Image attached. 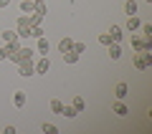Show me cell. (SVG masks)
Masks as SVG:
<instances>
[{
    "instance_id": "7402d4cb",
    "label": "cell",
    "mask_w": 152,
    "mask_h": 134,
    "mask_svg": "<svg viewBox=\"0 0 152 134\" xmlns=\"http://www.w3.org/2000/svg\"><path fill=\"white\" fill-rule=\"evenodd\" d=\"M43 134H58V127H56V124H43Z\"/></svg>"
},
{
    "instance_id": "d6986e66",
    "label": "cell",
    "mask_w": 152,
    "mask_h": 134,
    "mask_svg": "<svg viewBox=\"0 0 152 134\" xmlns=\"http://www.w3.org/2000/svg\"><path fill=\"white\" fill-rule=\"evenodd\" d=\"M3 41H5V43L18 41V33H15V31H3Z\"/></svg>"
},
{
    "instance_id": "4316f807",
    "label": "cell",
    "mask_w": 152,
    "mask_h": 134,
    "mask_svg": "<svg viewBox=\"0 0 152 134\" xmlns=\"http://www.w3.org/2000/svg\"><path fill=\"white\" fill-rule=\"evenodd\" d=\"M99 43H102V46H109V43H112V38H109V33H102V36H99Z\"/></svg>"
},
{
    "instance_id": "1f68e13d",
    "label": "cell",
    "mask_w": 152,
    "mask_h": 134,
    "mask_svg": "<svg viewBox=\"0 0 152 134\" xmlns=\"http://www.w3.org/2000/svg\"><path fill=\"white\" fill-rule=\"evenodd\" d=\"M41 3H46V0H41Z\"/></svg>"
},
{
    "instance_id": "7c38bea8",
    "label": "cell",
    "mask_w": 152,
    "mask_h": 134,
    "mask_svg": "<svg viewBox=\"0 0 152 134\" xmlns=\"http://www.w3.org/2000/svg\"><path fill=\"white\" fill-rule=\"evenodd\" d=\"M127 91H129V89H127L124 81H119V84L114 86V96H117V99H124V96H127Z\"/></svg>"
},
{
    "instance_id": "e0dca14e",
    "label": "cell",
    "mask_w": 152,
    "mask_h": 134,
    "mask_svg": "<svg viewBox=\"0 0 152 134\" xmlns=\"http://www.w3.org/2000/svg\"><path fill=\"white\" fill-rule=\"evenodd\" d=\"M20 13H23V15H31V13H33V0H23V3H20Z\"/></svg>"
},
{
    "instance_id": "277c9868",
    "label": "cell",
    "mask_w": 152,
    "mask_h": 134,
    "mask_svg": "<svg viewBox=\"0 0 152 134\" xmlns=\"http://www.w3.org/2000/svg\"><path fill=\"white\" fill-rule=\"evenodd\" d=\"M33 63H36V74H41V76L51 71V58H48V56H41V58L33 61Z\"/></svg>"
},
{
    "instance_id": "2e32d148",
    "label": "cell",
    "mask_w": 152,
    "mask_h": 134,
    "mask_svg": "<svg viewBox=\"0 0 152 134\" xmlns=\"http://www.w3.org/2000/svg\"><path fill=\"white\" fill-rule=\"evenodd\" d=\"M124 13H127V15H137V3H134V0H127V3H124Z\"/></svg>"
},
{
    "instance_id": "6da1fadb",
    "label": "cell",
    "mask_w": 152,
    "mask_h": 134,
    "mask_svg": "<svg viewBox=\"0 0 152 134\" xmlns=\"http://www.w3.org/2000/svg\"><path fill=\"white\" fill-rule=\"evenodd\" d=\"M152 66V53L150 51H140V53L134 56V68L137 71H147Z\"/></svg>"
},
{
    "instance_id": "9c48e42d",
    "label": "cell",
    "mask_w": 152,
    "mask_h": 134,
    "mask_svg": "<svg viewBox=\"0 0 152 134\" xmlns=\"http://www.w3.org/2000/svg\"><path fill=\"white\" fill-rule=\"evenodd\" d=\"M26 101H28L26 91H15V94H13V104H15V109H23V106H26Z\"/></svg>"
},
{
    "instance_id": "f546056e",
    "label": "cell",
    "mask_w": 152,
    "mask_h": 134,
    "mask_svg": "<svg viewBox=\"0 0 152 134\" xmlns=\"http://www.w3.org/2000/svg\"><path fill=\"white\" fill-rule=\"evenodd\" d=\"M10 5V0H0V8H8Z\"/></svg>"
},
{
    "instance_id": "484cf974",
    "label": "cell",
    "mask_w": 152,
    "mask_h": 134,
    "mask_svg": "<svg viewBox=\"0 0 152 134\" xmlns=\"http://www.w3.org/2000/svg\"><path fill=\"white\" fill-rule=\"evenodd\" d=\"M43 36V28L41 25H31V38H41Z\"/></svg>"
},
{
    "instance_id": "3957f363",
    "label": "cell",
    "mask_w": 152,
    "mask_h": 134,
    "mask_svg": "<svg viewBox=\"0 0 152 134\" xmlns=\"http://www.w3.org/2000/svg\"><path fill=\"white\" fill-rule=\"evenodd\" d=\"M18 74H20L23 79H31V76L36 74V63H33V58L31 61H20V63H18Z\"/></svg>"
},
{
    "instance_id": "9a60e30c",
    "label": "cell",
    "mask_w": 152,
    "mask_h": 134,
    "mask_svg": "<svg viewBox=\"0 0 152 134\" xmlns=\"http://www.w3.org/2000/svg\"><path fill=\"white\" fill-rule=\"evenodd\" d=\"M71 106H74L76 111H84V109H86V104H84L81 96H74V99H71Z\"/></svg>"
},
{
    "instance_id": "603a6c76",
    "label": "cell",
    "mask_w": 152,
    "mask_h": 134,
    "mask_svg": "<svg viewBox=\"0 0 152 134\" xmlns=\"http://www.w3.org/2000/svg\"><path fill=\"white\" fill-rule=\"evenodd\" d=\"M71 51H74V53H79V56H81L84 51H86V43H81V41H79V43H74V46H71Z\"/></svg>"
},
{
    "instance_id": "5bb4252c",
    "label": "cell",
    "mask_w": 152,
    "mask_h": 134,
    "mask_svg": "<svg viewBox=\"0 0 152 134\" xmlns=\"http://www.w3.org/2000/svg\"><path fill=\"white\" fill-rule=\"evenodd\" d=\"M76 61H79V53H74V51H66V53H64V63H69V66H74Z\"/></svg>"
},
{
    "instance_id": "5b68a950",
    "label": "cell",
    "mask_w": 152,
    "mask_h": 134,
    "mask_svg": "<svg viewBox=\"0 0 152 134\" xmlns=\"http://www.w3.org/2000/svg\"><path fill=\"white\" fill-rule=\"evenodd\" d=\"M38 41V46H36V53H41V56H48V51H51V43H48V38L46 36H41V38H36Z\"/></svg>"
},
{
    "instance_id": "4fadbf2b",
    "label": "cell",
    "mask_w": 152,
    "mask_h": 134,
    "mask_svg": "<svg viewBox=\"0 0 152 134\" xmlns=\"http://www.w3.org/2000/svg\"><path fill=\"white\" fill-rule=\"evenodd\" d=\"M71 46H74V41H71V38H61V41H58V51H61V53L71 51Z\"/></svg>"
},
{
    "instance_id": "44dd1931",
    "label": "cell",
    "mask_w": 152,
    "mask_h": 134,
    "mask_svg": "<svg viewBox=\"0 0 152 134\" xmlns=\"http://www.w3.org/2000/svg\"><path fill=\"white\" fill-rule=\"evenodd\" d=\"M61 109H64V104H61L58 99H51V111H53V114H61Z\"/></svg>"
},
{
    "instance_id": "f1b7e54d",
    "label": "cell",
    "mask_w": 152,
    "mask_h": 134,
    "mask_svg": "<svg viewBox=\"0 0 152 134\" xmlns=\"http://www.w3.org/2000/svg\"><path fill=\"white\" fill-rule=\"evenodd\" d=\"M8 58V53H5V46H3V48H0V61H5Z\"/></svg>"
},
{
    "instance_id": "30bf717a",
    "label": "cell",
    "mask_w": 152,
    "mask_h": 134,
    "mask_svg": "<svg viewBox=\"0 0 152 134\" xmlns=\"http://www.w3.org/2000/svg\"><path fill=\"white\" fill-rule=\"evenodd\" d=\"M112 111L117 114V117H127V114H129V109L124 106V101H122V99H117V104L112 106Z\"/></svg>"
},
{
    "instance_id": "8992f818",
    "label": "cell",
    "mask_w": 152,
    "mask_h": 134,
    "mask_svg": "<svg viewBox=\"0 0 152 134\" xmlns=\"http://www.w3.org/2000/svg\"><path fill=\"white\" fill-rule=\"evenodd\" d=\"M107 53H109V58H112V61H119V58H122V46L112 41V43L107 46Z\"/></svg>"
},
{
    "instance_id": "ffe728a7",
    "label": "cell",
    "mask_w": 152,
    "mask_h": 134,
    "mask_svg": "<svg viewBox=\"0 0 152 134\" xmlns=\"http://www.w3.org/2000/svg\"><path fill=\"white\" fill-rule=\"evenodd\" d=\"M28 25H31V18H28V15H20L15 20V28H28Z\"/></svg>"
},
{
    "instance_id": "52a82bcc",
    "label": "cell",
    "mask_w": 152,
    "mask_h": 134,
    "mask_svg": "<svg viewBox=\"0 0 152 134\" xmlns=\"http://www.w3.org/2000/svg\"><path fill=\"white\" fill-rule=\"evenodd\" d=\"M33 53H36L33 48H28V46H20V48H18V63H20V61H31V58H33Z\"/></svg>"
},
{
    "instance_id": "cb8c5ba5",
    "label": "cell",
    "mask_w": 152,
    "mask_h": 134,
    "mask_svg": "<svg viewBox=\"0 0 152 134\" xmlns=\"http://www.w3.org/2000/svg\"><path fill=\"white\" fill-rule=\"evenodd\" d=\"M31 25H41V20H43V15H41V13H31Z\"/></svg>"
},
{
    "instance_id": "7a4b0ae2",
    "label": "cell",
    "mask_w": 152,
    "mask_h": 134,
    "mask_svg": "<svg viewBox=\"0 0 152 134\" xmlns=\"http://www.w3.org/2000/svg\"><path fill=\"white\" fill-rule=\"evenodd\" d=\"M132 51H134V53H140V51H152V38L134 36L132 38Z\"/></svg>"
},
{
    "instance_id": "ba28073f",
    "label": "cell",
    "mask_w": 152,
    "mask_h": 134,
    "mask_svg": "<svg viewBox=\"0 0 152 134\" xmlns=\"http://www.w3.org/2000/svg\"><path fill=\"white\" fill-rule=\"evenodd\" d=\"M140 25H142V20H140L137 15H127V31H129V33L140 31Z\"/></svg>"
},
{
    "instance_id": "d4e9b609",
    "label": "cell",
    "mask_w": 152,
    "mask_h": 134,
    "mask_svg": "<svg viewBox=\"0 0 152 134\" xmlns=\"http://www.w3.org/2000/svg\"><path fill=\"white\" fill-rule=\"evenodd\" d=\"M15 33H18V38H31V25L28 28H15Z\"/></svg>"
},
{
    "instance_id": "4dcf8cb0",
    "label": "cell",
    "mask_w": 152,
    "mask_h": 134,
    "mask_svg": "<svg viewBox=\"0 0 152 134\" xmlns=\"http://www.w3.org/2000/svg\"><path fill=\"white\" fill-rule=\"evenodd\" d=\"M145 3H152V0H145Z\"/></svg>"
},
{
    "instance_id": "83f0119b",
    "label": "cell",
    "mask_w": 152,
    "mask_h": 134,
    "mask_svg": "<svg viewBox=\"0 0 152 134\" xmlns=\"http://www.w3.org/2000/svg\"><path fill=\"white\" fill-rule=\"evenodd\" d=\"M3 134H15V127H13V124H10V127H5V129H3Z\"/></svg>"
},
{
    "instance_id": "ac0fdd59",
    "label": "cell",
    "mask_w": 152,
    "mask_h": 134,
    "mask_svg": "<svg viewBox=\"0 0 152 134\" xmlns=\"http://www.w3.org/2000/svg\"><path fill=\"white\" fill-rule=\"evenodd\" d=\"M76 114H79V111H76V109L71 106V104H69V106H64V109H61V117H66V119H74Z\"/></svg>"
},
{
    "instance_id": "8fae6325",
    "label": "cell",
    "mask_w": 152,
    "mask_h": 134,
    "mask_svg": "<svg viewBox=\"0 0 152 134\" xmlns=\"http://www.w3.org/2000/svg\"><path fill=\"white\" fill-rule=\"evenodd\" d=\"M122 36H124V31H122L119 25H112V28H109V38H112L114 43H119V41H122Z\"/></svg>"
}]
</instances>
